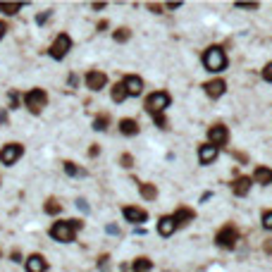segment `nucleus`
<instances>
[{
  "label": "nucleus",
  "mask_w": 272,
  "mask_h": 272,
  "mask_svg": "<svg viewBox=\"0 0 272 272\" xmlns=\"http://www.w3.org/2000/svg\"><path fill=\"white\" fill-rule=\"evenodd\" d=\"M81 224L79 220H67V222H55L53 227H50V237L55 239V241H62V244H70V241H74V237H77V232L81 229Z\"/></svg>",
  "instance_id": "1"
},
{
  "label": "nucleus",
  "mask_w": 272,
  "mask_h": 272,
  "mask_svg": "<svg viewBox=\"0 0 272 272\" xmlns=\"http://www.w3.org/2000/svg\"><path fill=\"white\" fill-rule=\"evenodd\" d=\"M203 67L208 72H222L227 70V55L220 46H210V48L203 50Z\"/></svg>",
  "instance_id": "2"
},
{
  "label": "nucleus",
  "mask_w": 272,
  "mask_h": 272,
  "mask_svg": "<svg viewBox=\"0 0 272 272\" xmlns=\"http://www.w3.org/2000/svg\"><path fill=\"white\" fill-rule=\"evenodd\" d=\"M170 103H172V98H170V93H165V91H155V93H151V96L146 98V110L155 117H162V112L170 108Z\"/></svg>",
  "instance_id": "3"
},
{
  "label": "nucleus",
  "mask_w": 272,
  "mask_h": 272,
  "mask_svg": "<svg viewBox=\"0 0 272 272\" xmlns=\"http://www.w3.org/2000/svg\"><path fill=\"white\" fill-rule=\"evenodd\" d=\"M239 241V229L234 227V224H224L222 229L217 232V237H215V244L220 246V248H234Z\"/></svg>",
  "instance_id": "4"
},
{
  "label": "nucleus",
  "mask_w": 272,
  "mask_h": 272,
  "mask_svg": "<svg viewBox=\"0 0 272 272\" xmlns=\"http://www.w3.org/2000/svg\"><path fill=\"white\" fill-rule=\"evenodd\" d=\"M46 103H48V96H46V91H41V89H31L27 96H24V105H27L34 115H38V112L46 108Z\"/></svg>",
  "instance_id": "5"
},
{
  "label": "nucleus",
  "mask_w": 272,
  "mask_h": 272,
  "mask_svg": "<svg viewBox=\"0 0 272 272\" xmlns=\"http://www.w3.org/2000/svg\"><path fill=\"white\" fill-rule=\"evenodd\" d=\"M72 50V38L67 34H60L55 38V43H53V46H50V57H53V60H62L65 55H67V53H70Z\"/></svg>",
  "instance_id": "6"
},
{
  "label": "nucleus",
  "mask_w": 272,
  "mask_h": 272,
  "mask_svg": "<svg viewBox=\"0 0 272 272\" xmlns=\"http://www.w3.org/2000/svg\"><path fill=\"white\" fill-rule=\"evenodd\" d=\"M208 141H210V146H224L227 141H229V129L222 124H215V127H210V132H208Z\"/></svg>",
  "instance_id": "7"
},
{
  "label": "nucleus",
  "mask_w": 272,
  "mask_h": 272,
  "mask_svg": "<svg viewBox=\"0 0 272 272\" xmlns=\"http://www.w3.org/2000/svg\"><path fill=\"white\" fill-rule=\"evenodd\" d=\"M19 158H22L19 143H7V146H3V151H0V162H3V165H14Z\"/></svg>",
  "instance_id": "8"
},
{
  "label": "nucleus",
  "mask_w": 272,
  "mask_h": 272,
  "mask_svg": "<svg viewBox=\"0 0 272 272\" xmlns=\"http://www.w3.org/2000/svg\"><path fill=\"white\" fill-rule=\"evenodd\" d=\"M122 215H124L127 222L132 224H139V222H146L148 220V213L141 208H134V205H127V208H122Z\"/></svg>",
  "instance_id": "9"
},
{
  "label": "nucleus",
  "mask_w": 272,
  "mask_h": 272,
  "mask_svg": "<svg viewBox=\"0 0 272 272\" xmlns=\"http://www.w3.org/2000/svg\"><path fill=\"white\" fill-rule=\"evenodd\" d=\"M177 220H175V215H165V217H160V222H158V234L160 237H172L177 232Z\"/></svg>",
  "instance_id": "10"
},
{
  "label": "nucleus",
  "mask_w": 272,
  "mask_h": 272,
  "mask_svg": "<svg viewBox=\"0 0 272 272\" xmlns=\"http://www.w3.org/2000/svg\"><path fill=\"white\" fill-rule=\"evenodd\" d=\"M217 153H220V148L210 146V143H203L198 148V160H201V165H210V162H215Z\"/></svg>",
  "instance_id": "11"
},
{
  "label": "nucleus",
  "mask_w": 272,
  "mask_h": 272,
  "mask_svg": "<svg viewBox=\"0 0 272 272\" xmlns=\"http://www.w3.org/2000/svg\"><path fill=\"white\" fill-rule=\"evenodd\" d=\"M122 84H124V89H127V96H141V91H143V81H141V77H136V74H129Z\"/></svg>",
  "instance_id": "12"
},
{
  "label": "nucleus",
  "mask_w": 272,
  "mask_h": 272,
  "mask_svg": "<svg viewBox=\"0 0 272 272\" xmlns=\"http://www.w3.org/2000/svg\"><path fill=\"white\" fill-rule=\"evenodd\" d=\"M105 84H108V77H105L103 72H89L86 74V86L91 91H100Z\"/></svg>",
  "instance_id": "13"
},
{
  "label": "nucleus",
  "mask_w": 272,
  "mask_h": 272,
  "mask_svg": "<svg viewBox=\"0 0 272 272\" xmlns=\"http://www.w3.org/2000/svg\"><path fill=\"white\" fill-rule=\"evenodd\" d=\"M251 184H253V179L251 177H237V179L232 181V191H234V194L237 196H246L248 194V191H251Z\"/></svg>",
  "instance_id": "14"
},
{
  "label": "nucleus",
  "mask_w": 272,
  "mask_h": 272,
  "mask_svg": "<svg viewBox=\"0 0 272 272\" xmlns=\"http://www.w3.org/2000/svg\"><path fill=\"white\" fill-rule=\"evenodd\" d=\"M203 89H205V93H208L210 98H220L224 91H227V84H224V79H213V81H208Z\"/></svg>",
  "instance_id": "15"
},
{
  "label": "nucleus",
  "mask_w": 272,
  "mask_h": 272,
  "mask_svg": "<svg viewBox=\"0 0 272 272\" xmlns=\"http://www.w3.org/2000/svg\"><path fill=\"white\" fill-rule=\"evenodd\" d=\"M46 260L38 256V253H34V256H29L27 258V272H43L46 270Z\"/></svg>",
  "instance_id": "16"
},
{
  "label": "nucleus",
  "mask_w": 272,
  "mask_h": 272,
  "mask_svg": "<svg viewBox=\"0 0 272 272\" xmlns=\"http://www.w3.org/2000/svg\"><path fill=\"white\" fill-rule=\"evenodd\" d=\"M196 217V213L191 208H184V205H181V208H177V213H175V220H177V224H189L191 222V220H194Z\"/></svg>",
  "instance_id": "17"
},
{
  "label": "nucleus",
  "mask_w": 272,
  "mask_h": 272,
  "mask_svg": "<svg viewBox=\"0 0 272 272\" xmlns=\"http://www.w3.org/2000/svg\"><path fill=\"white\" fill-rule=\"evenodd\" d=\"M119 132L124 134V136H136L139 134V124L134 122V119H119Z\"/></svg>",
  "instance_id": "18"
},
{
  "label": "nucleus",
  "mask_w": 272,
  "mask_h": 272,
  "mask_svg": "<svg viewBox=\"0 0 272 272\" xmlns=\"http://www.w3.org/2000/svg\"><path fill=\"white\" fill-rule=\"evenodd\" d=\"M253 179L258 181V184H272V170L270 168H258L256 170V175H253Z\"/></svg>",
  "instance_id": "19"
},
{
  "label": "nucleus",
  "mask_w": 272,
  "mask_h": 272,
  "mask_svg": "<svg viewBox=\"0 0 272 272\" xmlns=\"http://www.w3.org/2000/svg\"><path fill=\"white\" fill-rule=\"evenodd\" d=\"M110 96H112V100H115V103H122V100L127 98V89H124V84L119 81V84H115V86H112Z\"/></svg>",
  "instance_id": "20"
},
{
  "label": "nucleus",
  "mask_w": 272,
  "mask_h": 272,
  "mask_svg": "<svg viewBox=\"0 0 272 272\" xmlns=\"http://www.w3.org/2000/svg\"><path fill=\"white\" fill-rule=\"evenodd\" d=\"M24 7V3H0V12L3 14H17Z\"/></svg>",
  "instance_id": "21"
},
{
  "label": "nucleus",
  "mask_w": 272,
  "mask_h": 272,
  "mask_svg": "<svg viewBox=\"0 0 272 272\" xmlns=\"http://www.w3.org/2000/svg\"><path fill=\"white\" fill-rule=\"evenodd\" d=\"M151 267H153V263H151L148 258H136L134 260V265H132V272H148Z\"/></svg>",
  "instance_id": "22"
},
{
  "label": "nucleus",
  "mask_w": 272,
  "mask_h": 272,
  "mask_svg": "<svg viewBox=\"0 0 272 272\" xmlns=\"http://www.w3.org/2000/svg\"><path fill=\"white\" fill-rule=\"evenodd\" d=\"M141 196L146 198V201H153L155 196H158V189L153 184H141Z\"/></svg>",
  "instance_id": "23"
},
{
  "label": "nucleus",
  "mask_w": 272,
  "mask_h": 272,
  "mask_svg": "<svg viewBox=\"0 0 272 272\" xmlns=\"http://www.w3.org/2000/svg\"><path fill=\"white\" fill-rule=\"evenodd\" d=\"M108 122H110L108 115H98V117L93 119V129H96V132H105V129H108Z\"/></svg>",
  "instance_id": "24"
},
{
  "label": "nucleus",
  "mask_w": 272,
  "mask_h": 272,
  "mask_svg": "<svg viewBox=\"0 0 272 272\" xmlns=\"http://www.w3.org/2000/svg\"><path fill=\"white\" fill-rule=\"evenodd\" d=\"M60 210H62V205H60V203H57L55 198H50V201H46V213H48V215H57Z\"/></svg>",
  "instance_id": "25"
},
{
  "label": "nucleus",
  "mask_w": 272,
  "mask_h": 272,
  "mask_svg": "<svg viewBox=\"0 0 272 272\" xmlns=\"http://www.w3.org/2000/svg\"><path fill=\"white\" fill-rule=\"evenodd\" d=\"M65 172H67L70 177H79V175H81V170H79L74 162H65Z\"/></svg>",
  "instance_id": "26"
},
{
  "label": "nucleus",
  "mask_w": 272,
  "mask_h": 272,
  "mask_svg": "<svg viewBox=\"0 0 272 272\" xmlns=\"http://www.w3.org/2000/svg\"><path fill=\"white\" fill-rule=\"evenodd\" d=\"M115 41L117 43L129 41V29H117V31H115Z\"/></svg>",
  "instance_id": "27"
},
{
  "label": "nucleus",
  "mask_w": 272,
  "mask_h": 272,
  "mask_svg": "<svg viewBox=\"0 0 272 272\" xmlns=\"http://www.w3.org/2000/svg\"><path fill=\"white\" fill-rule=\"evenodd\" d=\"M260 222H263V227H265L267 232H272V210H265V213H263V220H260Z\"/></svg>",
  "instance_id": "28"
},
{
  "label": "nucleus",
  "mask_w": 272,
  "mask_h": 272,
  "mask_svg": "<svg viewBox=\"0 0 272 272\" xmlns=\"http://www.w3.org/2000/svg\"><path fill=\"white\" fill-rule=\"evenodd\" d=\"M260 74H263V79H265V81H270V84H272V62H267L265 67H263V72H260Z\"/></svg>",
  "instance_id": "29"
},
{
  "label": "nucleus",
  "mask_w": 272,
  "mask_h": 272,
  "mask_svg": "<svg viewBox=\"0 0 272 272\" xmlns=\"http://www.w3.org/2000/svg\"><path fill=\"white\" fill-rule=\"evenodd\" d=\"M239 10H258V3H237Z\"/></svg>",
  "instance_id": "30"
},
{
  "label": "nucleus",
  "mask_w": 272,
  "mask_h": 272,
  "mask_svg": "<svg viewBox=\"0 0 272 272\" xmlns=\"http://www.w3.org/2000/svg\"><path fill=\"white\" fill-rule=\"evenodd\" d=\"M132 165H134V158L129 153H124L122 155V168H132Z\"/></svg>",
  "instance_id": "31"
},
{
  "label": "nucleus",
  "mask_w": 272,
  "mask_h": 272,
  "mask_svg": "<svg viewBox=\"0 0 272 272\" xmlns=\"http://www.w3.org/2000/svg\"><path fill=\"white\" fill-rule=\"evenodd\" d=\"M48 17H50V10H48V12H41V14H38V17H36V22H38V24H43V22L48 19Z\"/></svg>",
  "instance_id": "32"
},
{
  "label": "nucleus",
  "mask_w": 272,
  "mask_h": 272,
  "mask_svg": "<svg viewBox=\"0 0 272 272\" xmlns=\"http://www.w3.org/2000/svg\"><path fill=\"white\" fill-rule=\"evenodd\" d=\"M7 98H10V105H12V108H17V93H10Z\"/></svg>",
  "instance_id": "33"
},
{
  "label": "nucleus",
  "mask_w": 272,
  "mask_h": 272,
  "mask_svg": "<svg viewBox=\"0 0 272 272\" xmlns=\"http://www.w3.org/2000/svg\"><path fill=\"white\" fill-rule=\"evenodd\" d=\"M77 208H79V210H84V213H86V210H89V205H86V203L81 201V198H79V201H77Z\"/></svg>",
  "instance_id": "34"
},
{
  "label": "nucleus",
  "mask_w": 272,
  "mask_h": 272,
  "mask_svg": "<svg viewBox=\"0 0 272 272\" xmlns=\"http://www.w3.org/2000/svg\"><path fill=\"white\" fill-rule=\"evenodd\" d=\"M165 7H168V10H177V7H181V3H168Z\"/></svg>",
  "instance_id": "35"
},
{
  "label": "nucleus",
  "mask_w": 272,
  "mask_h": 272,
  "mask_svg": "<svg viewBox=\"0 0 272 272\" xmlns=\"http://www.w3.org/2000/svg\"><path fill=\"white\" fill-rule=\"evenodd\" d=\"M148 7H151L153 12H160V10H162V5H155V3H151V5H148Z\"/></svg>",
  "instance_id": "36"
},
{
  "label": "nucleus",
  "mask_w": 272,
  "mask_h": 272,
  "mask_svg": "<svg viewBox=\"0 0 272 272\" xmlns=\"http://www.w3.org/2000/svg\"><path fill=\"white\" fill-rule=\"evenodd\" d=\"M89 155H93V158H96V155H98V146H91L89 148Z\"/></svg>",
  "instance_id": "37"
},
{
  "label": "nucleus",
  "mask_w": 272,
  "mask_h": 272,
  "mask_svg": "<svg viewBox=\"0 0 272 272\" xmlns=\"http://www.w3.org/2000/svg\"><path fill=\"white\" fill-rule=\"evenodd\" d=\"M5 31H7V27H5V24H3V22H0V38L5 36Z\"/></svg>",
  "instance_id": "38"
},
{
  "label": "nucleus",
  "mask_w": 272,
  "mask_h": 272,
  "mask_svg": "<svg viewBox=\"0 0 272 272\" xmlns=\"http://www.w3.org/2000/svg\"><path fill=\"white\" fill-rule=\"evenodd\" d=\"M265 251L272 253V239H267V244H265Z\"/></svg>",
  "instance_id": "39"
}]
</instances>
